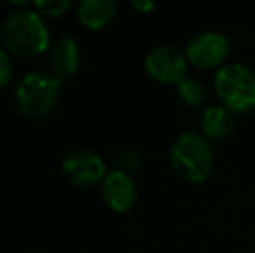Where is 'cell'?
<instances>
[{
	"label": "cell",
	"instance_id": "16",
	"mask_svg": "<svg viewBox=\"0 0 255 253\" xmlns=\"http://www.w3.org/2000/svg\"><path fill=\"white\" fill-rule=\"evenodd\" d=\"M130 7L137 10L139 14H149L154 9V2H151V0H132Z\"/></svg>",
	"mask_w": 255,
	"mask_h": 253
},
{
	"label": "cell",
	"instance_id": "7",
	"mask_svg": "<svg viewBox=\"0 0 255 253\" xmlns=\"http://www.w3.org/2000/svg\"><path fill=\"white\" fill-rule=\"evenodd\" d=\"M188 59L174 45H156L144 56V70L158 84L177 85L188 77Z\"/></svg>",
	"mask_w": 255,
	"mask_h": 253
},
{
	"label": "cell",
	"instance_id": "5",
	"mask_svg": "<svg viewBox=\"0 0 255 253\" xmlns=\"http://www.w3.org/2000/svg\"><path fill=\"white\" fill-rule=\"evenodd\" d=\"M184 54L191 66L205 71H217L228 63V58L231 54V42L221 31L205 30L189 38Z\"/></svg>",
	"mask_w": 255,
	"mask_h": 253
},
{
	"label": "cell",
	"instance_id": "4",
	"mask_svg": "<svg viewBox=\"0 0 255 253\" xmlns=\"http://www.w3.org/2000/svg\"><path fill=\"white\" fill-rule=\"evenodd\" d=\"M219 102L236 115L255 111V70L243 63H226L212 82Z\"/></svg>",
	"mask_w": 255,
	"mask_h": 253
},
{
	"label": "cell",
	"instance_id": "14",
	"mask_svg": "<svg viewBox=\"0 0 255 253\" xmlns=\"http://www.w3.org/2000/svg\"><path fill=\"white\" fill-rule=\"evenodd\" d=\"M73 5L71 0H38L35 2V7L40 12V16H49V17H59L64 12L70 10V7Z\"/></svg>",
	"mask_w": 255,
	"mask_h": 253
},
{
	"label": "cell",
	"instance_id": "12",
	"mask_svg": "<svg viewBox=\"0 0 255 253\" xmlns=\"http://www.w3.org/2000/svg\"><path fill=\"white\" fill-rule=\"evenodd\" d=\"M175 87H177L179 101L188 106V108H200V106L205 104V101L208 97L207 85L196 77H189L188 75Z\"/></svg>",
	"mask_w": 255,
	"mask_h": 253
},
{
	"label": "cell",
	"instance_id": "3",
	"mask_svg": "<svg viewBox=\"0 0 255 253\" xmlns=\"http://www.w3.org/2000/svg\"><path fill=\"white\" fill-rule=\"evenodd\" d=\"M64 78L49 71H31L19 80L14 92V102L21 115L40 120L51 115L59 101Z\"/></svg>",
	"mask_w": 255,
	"mask_h": 253
},
{
	"label": "cell",
	"instance_id": "10",
	"mask_svg": "<svg viewBox=\"0 0 255 253\" xmlns=\"http://www.w3.org/2000/svg\"><path fill=\"white\" fill-rule=\"evenodd\" d=\"M51 61L52 73L61 78L73 77L80 68V47L73 37H61L54 42L51 49Z\"/></svg>",
	"mask_w": 255,
	"mask_h": 253
},
{
	"label": "cell",
	"instance_id": "1",
	"mask_svg": "<svg viewBox=\"0 0 255 253\" xmlns=\"http://www.w3.org/2000/svg\"><path fill=\"white\" fill-rule=\"evenodd\" d=\"M168 163L175 175L182 180L189 184H203L214 173V144L202 132L184 130L168 148Z\"/></svg>",
	"mask_w": 255,
	"mask_h": 253
},
{
	"label": "cell",
	"instance_id": "8",
	"mask_svg": "<svg viewBox=\"0 0 255 253\" xmlns=\"http://www.w3.org/2000/svg\"><path fill=\"white\" fill-rule=\"evenodd\" d=\"M101 198L115 213H127L137 201V186L128 173L115 169L106 173L101 182Z\"/></svg>",
	"mask_w": 255,
	"mask_h": 253
},
{
	"label": "cell",
	"instance_id": "2",
	"mask_svg": "<svg viewBox=\"0 0 255 253\" xmlns=\"http://www.w3.org/2000/svg\"><path fill=\"white\" fill-rule=\"evenodd\" d=\"M2 42L7 52L17 58L40 56L49 49L47 24L35 10H14L2 26Z\"/></svg>",
	"mask_w": 255,
	"mask_h": 253
},
{
	"label": "cell",
	"instance_id": "13",
	"mask_svg": "<svg viewBox=\"0 0 255 253\" xmlns=\"http://www.w3.org/2000/svg\"><path fill=\"white\" fill-rule=\"evenodd\" d=\"M115 165H117V170L132 175V173L141 170V165H142L141 153L135 148L125 146V148L118 149L117 155H115Z\"/></svg>",
	"mask_w": 255,
	"mask_h": 253
},
{
	"label": "cell",
	"instance_id": "11",
	"mask_svg": "<svg viewBox=\"0 0 255 253\" xmlns=\"http://www.w3.org/2000/svg\"><path fill=\"white\" fill-rule=\"evenodd\" d=\"M118 3L115 0H82L77 7L78 21L92 31L106 28L117 16Z\"/></svg>",
	"mask_w": 255,
	"mask_h": 253
},
{
	"label": "cell",
	"instance_id": "15",
	"mask_svg": "<svg viewBox=\"0 0 255 253\" xmlns=\"http://www.w3.org/2000/svg\"><path fill=\"white\" fill-rule=\"evenodd\" d=\"M10 78H12V63L7 52L0 49V90L9 85Z\"/></svg>",
	"mask_w": 255,
	"mask_h": 253
},
{
	"label": "cell",
	"instance_id": "9",
	"mask_svg": "<svg viewBox=\"0 0 255 253\" xmlns=\"http://www.w3.org/2000/svg\"><path fill=\"white\" fill-rule=\"evenodd\" d=\"M236 125V113H233L228 106L212 104L205 108L200 118V132L208 139V141H222L229 137Z\"/></svg>",
	"mask_w": 255,
	"mask_h": 253
},
{
	"label": "cell",
	"instance_id": "6",
	"mask_svg": "<svg viewBox=\"0 0 255 253\" xmlns=\"http://www.w3.org/2000/svg\"><path fill=\"white\" fill-rule=\"evenodd\" d=\"M61 173L68 184L89 189L101 184L106 177V163L92 149L77 148L68 151L61 160Z\"/></svg>",
	"mask_w": 255,
	"mask_h": 253
}]
</instances>
